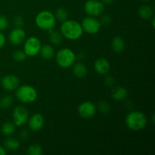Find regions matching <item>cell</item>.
I'll use <instances>...</instances> for the list:
<instances>
[{
  "mask_svg": "<svg viewBox=\"0 0 155 155\" xmlns=\"http://www.w3.org/2000/svg\"><path fill=\"white\" fill-rule=\"evenodd\" d=\"M49 33V40L52 45H61L62 42H63V36L61 33V32L55 31V30H51L48 31Z\"/></svg>",
  "mask_w": 155,
  "mask_h": 155,
  "instance_id": "44dd1931",
  "label": "cell"
},
{
  "mask_svg": "<svg viewBox=\"0 0 155 155\" xmlns=\"http://www.w3.org/2000/svg\"><path fill=\"white\" fill-rule=\"evenodd\" d=\"M0 80H1V76H0Z\"/></svg>",
  "mask_w": 155,
  "mask_h": 155,
  "instance_id": "74e56055",
  "label": "cell"
},
{
  "mask_svg": "<svg viewBox=\"0 0 155 155\" xmlns=\"http://www.w3.org/2000/svg\"><path fill=\"white\" fill-rule=\"evenodd\" d=\"M73 74L77 78H84L88 74L87 68L82 62L74 63L73 65Z\"/></svg>",
  "mask_w": 155,
  "mask_h": 155,
  "instance_id": "9a60e30c",
  "label": "cell"
},
{
  "mask_svg": "<svg viewBox=\"0 0 155 155\" xmlns=\"http://www.w3.org/2000/svg\"><path fill=\"white\" fill-rule=\"evenodd\" d=\"M62 36L69 40H77L83 33L81 24L75 20H68L61 22L60 27Z\"/></svg>",
  "mask_w": 155,
  "mask_h": 155,
  "instance_id": "6da1fadb",
  "label": "cell"
},
{
  "mask_svg": "<svg viewBox=\"0 0 155 155\" xmlns=\"http://www.w3.org/2000/svg\"><path fill=\"white\" fill-rule=\"evenodd\" d=\"M6 154H7V152H6L5 148L0 145V155H5Z\"/></svg>",
  "mask_w": 155,
  "mask_h": 155,
  "instance_id": "836d02e7",
  "label": "cell"
},
{
  "mask_svg": "<svg viewBox=\"0 0 155 155\" xmlns=\"http://www.w3.org/2000/svg\"><path fill=\"white\" fill-rule=\"evenodd\" d=\"M6 43L5 36L0 31V48H2Z\"/></svg>",
  "mask_w": 155,
  "mask_h": 155,
  "instance_id": "d6a6232c",
  "label": "cell"
},
{
  "mask_svg": "<svg viewBox=\"0 0 155 155\" xmlns=\"http://www.w3.org/2000/svg\"><path fill=\"white\" fill-rule=\"evenodd\" d=\"M14 98L12 95H4L0 99V107L2 109H8L13 104Z\"/></svg>",
  "mask_w": 155,
  "mask_h": 155,
  "instance_id": "603a6c76",
  "label": "cell"
},
{
  "mask_svg": "<svg viewBox=\"0 0 155 155\" xmlns=\"http://www.w3.org/2000/svg\"><path fill=\"white\" fill-rule=\"evenodd\" d=\"M104 5H110L112 2H114V0H101Z\"/></svg>",
  "mask_w": 155,
  "mask_h": 155,
  "instance_id": "e575fe53",
  "label": "cell"
},
{
  "mask_svg": "<svg viewBox=\"0 0 155 155\" xmlns=\"http://www.w3.org/2000/svg\"><path fill=\"white\" fill-rule=\"evenodd\" d=\"M41 57L45 60H50L52 58L54 55V48L53 46L49 44H45L42 45L39 51Z\"/></svg>",
  "mask_w": 155,
  "mask_h": 155,
  "instance_id": "e0dca14e",
  "label": "cell"
},
{
  "mask_svg": "<svg viewBox=\"0 0 155 155\" xmlns=\"http://www.w3.org/2000/svg\"><path fill=\"white\" fill-rule=\"evenodd\" d=\"M128 95V91L124 86H117L112 90L111 97L115 101H123Z\"/></svg>",
  "mask_w": 155,
  "mask_h": 155,
  "instance_id": "2e32d148",
  "label": "cell"
},
{
  "mask_svg": "<svg viewBox=\"0 0 155 155\" xmlns=\"http://www.w3.org/2000/svg\"><path fill=\"white\" fill-rule=\"evenodd\" d=\"M55 16L56 20H58L60 22H63V21H66L68 18V13L67 12L66 9L64 8H58L55 12Z\"/></svg>",
  "mask_w": 155,
  "mask_h": 155,
  "instance_id": "cb8c5ba5",
  "label": "cell"
},
{
  "mask_svg": "<svg viewBox=\"0 0 155 155\" xmlns=\"http://www.w3.org/2000/svg\"><path fill=\"white\" fill-rule=\"evenodd\" d=\"M19 136L22 140H27L30 137V133L27 130H22L20 132Z\"/></svg>",
  "mask_w": 155,
  "mask_h": 155,
  "instance_id": "1f68e13d",
  "label": "cell"
},
{
  "mask_svg": "<svg viewBox=\"0 0 155 155\" xmlns=\"http://www.w3.org/2000/svg\"><path fill=\"white\" fill-rule=\"evenodd\" d=\"M111 21H112L111 18H110L108 15H104L101 16V20H100V22H101V25L108 26L109 24L111 23Z\"/></svg>",
  "mask_w": 155,
  "mask_h": 155,
  "instance_id": "f546056e",
  "label": "cell"
},
{
  "mask_svg": "<svg viewBox=\"0 0 155 155\" xmlns=\"http://www.w3.org/2000/svg\"><path fill=\"white\" fill-rule=\"evenodd\" d=\"M27 55L26 54V53L24 52V50L18 49L16 50L13 52V54H12V58L15 61L18 62H22L26 60Z\"/></svg>",
  "mask_w": 155,
  "mask_h": 155,
  "instance_id": "d4e9b609",
  "label": "cell"
},
{
  "mask_svg": "<svg viewBox=\"0 0 155 155\" xmlns=\"http://www.w3.org/2000/svg\"><path fill=\"white\" fill-rule=\"evenodd\" d=\"M9 21L7 17L5 15H0V31H4L8 27Z\"/></svg>",
  "mask_w": 155,
  "mask_h": 155,
  "instance_id": "83f0119b",
  "label": "cell"
},
{
  "mask_svg": "<svg viewBox=\"0 0 155 155\" xmlns=\"http://www.w3.org/2000/svg\"><path fill=\"white\" fill-rule=\"evenodd\" d=\"M139 15L142 19H151V17L154 15V11L151 6L148 5H143L139 8Z\"/></svg>",
  "mask_w": 155,
  "mask_h": 155,
  "instance_id": "ffe728a7",
  "label": "cell"
},
{
  "mask_svg": "<svg viewBox=\"0 0 155 155\" xmlns=\"http://www.w3.org/2000/svg\"><path fill=\"white\" fill-rule=\"evenodd\" d=\"M24 51L28 57H34L39 54L42 43L39 38L30 36L24 40Z\"/></svg>",
  "mask_w": 155,
  "mask_h": 155,
  "instance_id": "8992f818",
  "label": "cell"
},
{
  "mask_svg": "<svg viewBox=\"0 0 155 155\" xmlns=\"http://www.w3.org/2000/svg\"><path fill=\"white\" fill-rule=\"evenodd\" d=\"M15 129H16V126L14 123L12 122H8L4 123L2 126V133L3 135L6 136H10L13 135L15 132Z\"/></svg>",
  "mask_w": 155,
  "mask_h": 155,
  "instance_id": "7402d4cb",
  "label": "cell"
},
{
  "mask_svg": "<svg viewBox=\"0 0 155 155\" xmlns=\"http://www.w3.org/2000/svg\"><path fill=\"white\" fill-rule=\"evenodd\" d=\"M8 39L13 45H21L26 39V32L22 27H15L10 32Z\"/></svg>",
  "mask_w": 155,
  "mask_h": 155,
  "instance_id": "7c38bea8",
  "label": "cell"
},
{
  "mask_svg": "<svg viewBox=\"0 0 155 155\" xmlns=\"http://www.w3.org/2000/svg\"><path fill=\"white\" fill-rule=\"evenodd\" d=\"M56 18L54 14L48 10L41 11L35 18V23L39 29L45 31L53 30L56 25Z\"/></svg>",
  "mask_w": 155,
  "mask_h": 155,
  "instance_id": "3957f363",
  "label": "cell"
},
{
  "mask_svg": "<svg viewBox=\"0 0 155 155\" xmlns=\"http://www.w3.org/2000/svg\"><path fill=\"white\" fill-rule=\"evenodd\" d=\"M77 60V55L72 49L69 48H61L55 54L57 64L62 68H69L74 65Z\"/></svg>",
  "mask_w": 155,
  "mask_h": 155,
  "instance_id": "277c9868",
  "label": "cell"
},
{
  "mask_svg": "<svg viewBox=\"0 0 155 155\" xmlns=\"http://www.w3.org/2000/svg\"><path fill=\"white\" fill-rule=\"evenodd\" d=\"M104 83H105V84L107 85V86H112L114 85L115 80L113 78V77H111V76L110 75H107L104 77Z\"/></svg>",
  "mask_w": 155,
  "mask_h": 155,
  "instance_id": "4dcf8cb0",
  "label": "cell"
},
{
  "mask_svg": "<svg viewBox=\"0 0 155 155\" xmlns=\"http://www.w3.org/2000/svg\"><path fill=\"white\" fill-rule=\"evenodd\" d=\"M4 146L5 148L8 151H16L21 146V142L18 139H15L12 137H8L5 140L4 142Z\"/></svg>",
  "mask_w": 155,
  "mask_h": 155,
  "instance_id": "d6986e66",
  "label": "cell"
},
{
  "mask_svg": "<svg viewBox=\"0 0 155 155\" xmlns=\"http://www.w3.org/2000/svg\"><path fill=\"white\" fill-rule=\"evenodd\" d=\"M1 84L5 90L12 92L19 86V79L13 74H8L1 79Z\"/></svg>",
  "mask_w": 155,
  "mask_h": 155,
  "instance_id": "8fae6325",
  "label": "cell"
},
{
  "mask_svg": "<svg viewBox=\"0 0 155 155\" xmlns=\"http://www.w3.org/2000/svg\"><path fill=\"white\" fill-rule=\"evenodd\" d=\"M142 1H144V2H148V1H150V0H142Z\"/></svg>",
  "mask_w": 155,
  "mask_h": 155,
  "instance_id": "8d00e7d4",
  "label": "cell"
},
{
  "mask_svg": "<svg viewBox=\"0 0 155 155\" xmlns=\"http://www.w3.org/2000/svg\"><path fill=\"white\" fill-rule=\"evenodd\" d=\"M84 9L88 15L97 18L104 12V5L100 0H87L84 5Z\"/></svg>",
  "mask_w": 155,
  "mask_h": 155,
  "instance_id": "52a82bcc",
  "label": "cell"
},
{
  "mask_svg": "<svg viewBox=\"0 0 155 155\" xmlns=\"http://www.w3.org/2000/svg\"><path fill=\"white\" fill-rule=\"evenodd\" d=\"M94 69L98 74L101 75H105L110 69V62L107 59L103 58H98L94 63Z\"/></svg>",
  "mask_w": 155,
  "mask_h": 155,
  "instance_id": "5bb4252c",
  "label": "cell"
},
{
  "mask_svg": "<svg viewBox=\"0 0 155 155\" xmlns=\"http://www.w3.org/2000/svg\"><path fill=\"white\" fill-rule=\"evenodd\" d=\"M17 98L24 104H31L34 102L38 96L36 89L30 85H23L18 86L15 92Z\"/></svg>",
  "mask_w": 155,
  "mask_h": 155,
  "instance_id": "5b68a950",
  "label": "cell"
},
{
  "mask_svg": "<svg viewBox=\"0 0 155 155\" xmlns=\"http://www.w3.org/2000/svg\"><path fill=\"white\" fill-rule=\"evenodd\" d=\"M81 26L83 31L86 32L89 34H96L101 30V24L99 20L95 17L88 16L83 19Z\"/></svg>",
  "mask_w": 155,
  "mask_h": 155,
  "instance_id": "ba28073f",
  "label": "cell"
},
{
  "mask_svg": "<svg viewBox=\"0 0 155 155\" xmlns=\"http://www.w3.org/2000/svg\"><path fill=\"white\" fill-rule=\"evenodd\" d=\"M126 125L132 131H139L145 128L148 124V119L145 114L139 110H133L127 115Z\"/></svg>",
  "mask_w": 155,
  "mask_h": 155,
  "instance_id": "7a4b0ae2",
  "label": "cell"
},
{
  "mask_svg": "<svg viewBox=\"0 0 155 155\" xmlns=\"http://www.w3.org/2000/svg\"><path fill=\"white\" fill-rule=\"evenodd\" d=\"M125 41L121 36H115L111 41V48L115 52L120 53L125 48Z\"/></svg>",
  "mask_w": 155,
  "mask_h": 155,
  "instance_id": "ac0fdd59",
  "label": "cell"
},
{
  "mask_svg": "<svg viewBox=\"0 0 155 155\" xmlns=\"http://www.w3.org/2000/svg\"><path fill=\"white\" fill-rule=\"evenodd\" d=\"M24 18L21 15H16L13 18V24L15 25V27H23L24 25Z\"/></svg>",
  "mask_w": 155,
  "mask_h": 155,
  "instance_id": "f1b7e54d",
  "label": "cell"
},
{
  "mask_svg": "<svg viewBox=\"0 0 155 155\" xmlns=\"http://www.w3.org/2000/svg\"><path fill=\"white\" fill-rule=\"evenodd\" d=\"M29 155H41L42 154V148L39 145H32L27 149Z\"/></svg>",
  "mask_w": 155,
  "mask_h": 155,
  "instance_id": "484cf974",
  "label": "cell"
},
{
  "mask_svg": "<svg viewBox=\"0 0 155 155\" xmlns=\"http://www.w3.org/2000/svg\"><path fill=\"white\" fill-rule=\"evenodd\" d=\"M78 113L83 119H89L96 113V106L89 101H83L79 105Z\"/></svg>",
  "mask_w": 155,
  "mask_h": 155,
  "instance_id": "30bf717a",
  "label": "cell"
},
{
  "mask_svg": "<svg viewBox=\"0 0 155 155\" xmlns=\"http://www.w3.org/2000/svg\"><path fill=\"white\" fill-rule=\"evenodd\" d=\"M29 127L32 131L38 132L43 127L44 124H45V120H44L43 116L39 113H36L32 115L28 120Z\"/></svg>",
  "mask_w": 155,
  "mask_h": 155,
  "instance_id": "4fadbf2b",
  "label": "cell"
},
{
  "mask_svg": "<svg viewBox=\"0 0 155 155\" xmlns=\"http://www.w3.org/2000/svg\"><path fill=\"white\" fill-rule=\"evenodd\" d=\"M14 124L16 127H22L27 123L29 120V111L23 106H17L15 107L12 114Z\"/></svg>",
  "mask_w": 155,
  "mask_h": 155,
  "instance_id": "9c48e42d",
  "label": "cell"
},
{
  "mask_svg": "<svg viewBox=\"0 0 155 155\" xmlns=\"http://www.w3.org/2000/svg\"><path fill=\"white\" fill-rule=\"evenodd\" d=\"M96 107H98V110L100 112L104 114H108L110 110V105L108 103L106 102V101H101V102H99Z\"/></svg>",
  "mask_w": 155,
  "mask_h": 155,
  "instance_id": "4316f807",
  "label": "cell"
},
{
  "mask_svg": "<svg viewBox=\"0 0 155 155\" xmlns=\"http://www.w3.org/2000/svg\"><path fill=\"white\" fill-rule=\"evenodd\" d=\"M151 24H152L153 28H154V27H155V18H154V15L151 17Z\"/></svg>",
  "mask_w": 155,
  "mask_h": 155,
  "instance_id": "d590c367",
  "label": "cell"
}]
</instances>
